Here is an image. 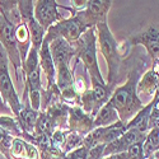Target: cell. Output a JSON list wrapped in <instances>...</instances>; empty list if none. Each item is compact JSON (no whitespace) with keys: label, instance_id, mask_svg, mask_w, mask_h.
I'll return each mask as SVG.
<instances>
[{"label":"cell","instance_id":"cell-1","mask_svg":"<svg viewBox=\"0 0 159 159\" xmlns=\"http://www.w3.org/2000/svg\"><path fill=\"white\" fill-rule=\"evenodd\" d=\"M140 79V74L138 70H132L129 73L126 82L115 88L113 93L108 101V103L117 111L120 121L127 124L141 108H144V102L139 98L136 85Z\"/></svg>","mask_w":159,"mask_h":159},{"label":"cell","instance_id":"cell-2","mask_svg":"<svg viewBox=\"0 0 159 159\" xmlns=\"http://www.w3.org/2000/svg\"><path fill=\"white\" fill-rule=\"evenodd\" d=\"M97 32V42L99 46V51L103 55L106 62H107V83L110 87L115 88V84L117 83L118 75H120V69L122 64V54L118 50V45L116 39L110 31V27L107 24V20H103L96 25Z\"/></svg>","mask_w":159,"mask_h":159},{"label":"cell","instance_id":"cell-3","mask_svg":"<svg viewBox=\"0 0 159 159\" xmlns=\"http://www.w3.org/2000/svg\"><path fill=\"white\" fill-rule=\"evenodd\" d=\"M75 48V57L82 60L83 68L89 74L90 82H98L104 84L106 80L102 76V73L98 66L97 60V32L96 27L88 28L78 41L71 43Z\"/></svg>","mask_w":159,"mask_h":159},{"label":"cell","instance_id":"cell-4","mask_svg":"<svg viewBox=\"0 0 159 159\" xmlns=\"http://www.w3.org/2000/svg\"><path fill=\"white\" fill-rule=\"evenodd\" d=\"M8 61L9 59L7 56L5 50L3 48V46H0V94H2L5 104L14 113V117H18L23 106L10 78Z\"/></svg>","mask_w":159,"mask_h":159},{"label":"cell","instance_id":"cell-5","mask_svg":"<svg viewBox=\"0 0 159 159\" xmlns=\"http://www.w3.org/2000/svg\"><path fill=\"white\" fill-rule=\"evenodd\" d=\"M87 30H88L87 25L83 23L82 18L79 17V14L76 13V14L71 16L70 18H64L60 22H57L56 24L51 25L46 31L45 41L50 43L51 41H54L55 38L62 37L69 43H74Z\"/></svg>","mask_w":159,"mask_h":159},{"label":"cell","instance_id":"cell-6","mask_svg":"<svg viewBox=\"0 0 159 159\" xmlns=\"http://www.w3.org/2000/svg\"><path fill=\"white\" fill-rule=\"evenodd\" d=\"M0 43H2L3 48L7 52V56L10 60V62L14 66V70L17 76H19V68L22 69V59L19 54L18 43L16 39V33H14V25H13L9 20H7L5 17L0 14Z\"/></svg>","mask_w":159,"mask_h":159},{"label":"cell","instance_id":"cell-7","mask_svg":"<svg viewBox=\"0 0 159 159\" xmlns=\"http://www.w3.org/2000/svg\"><path fill=\"white\" fill-rule=\"evenodd\" d=\"M126 43L129 46L141 45L153 60L159 59V23L150 24L140 32L132 34L127 38Z\"/></svg>","mask_w":159,"mask_h":159},{"label":"cell","instance_id":"cell-8","mask_svg":"<svg viewBox=\"0 0 159 159\" xmlns=\"http://www.w3.org/2000/svg\"><path fill=\"white\" fill-rule=\"evenodd\" d=\"M59 8H61V4H59L56 0H36L33 14L36 20L41 24L45 31L64 19V16L59 11Z\"/></svg>","mask_w":159,"mask_h":159},{"label":"cell","instance_id":"cell-9","mask_svg":"<svg viewBox=\"0 0 159 159\" xmlns=\"http://www.w3.org/2000/svg\"><path fill=\"white\" fill-rule=\"evenodd\" d=\"M113 0H88L85 10L79 11L78 14L82 18L87 28L96 27L103 20H107L108 11L112 7Z\"/></svg>","mask_w":159,"mask_h":159},{"label":"cell","instance_id":"cell-10","mask_svg":"<svg viewBox=\"0 0 159 159\" xmlns=\"http://www.w3.org/2000/svg\"><path fill=\"white\" fill-rule=\"evenodd\" d=\"M48 46L55 66L60 64L70 65L71 59L75 56V48L71 43H69L62 37H57L54 41H51Z\"/></svg>","mask_w":159,"mask_h":159},{"label":"cell","instance_id":"cell-11","mask_svg":"<svg viewBox=\"0 0 159 159\" xmlns=\"http://www.w3.org/2000/svg\"><path fill=\"white\" fill-rule=\"evenodd\" d=\"M69 122L74 132H78L80 135L85 134V132L89 134L94 129L93 117L79 106H74V107L69 108Z\"/></svg>","mask_w":159,"mask_h":159},{"label":"cell","instance_id":"cell-12","mask_svg":"<svg viewBox=\"0 0 159 159\" xmlns=\"http://www.w3.org/2000/svg\"><path fill=\"white\" fill-rule=\"evenodd\" d=\"M158 82H159V76L153 70H148L143 76H140L136 85V92L139 98L143 101V98H147V97L149 98L155 96Z\"/></svg>","mask_w":159,"mask_h":159},{"label":"cell","instance_id":"cell-13","mask_svg":"<svg viewBox=\"0 0 159 159\" xmlns=\"http://www.w3.org/2000/svg\"><path fill=\"white\" fill-rule=\"evenodd\" d=\"M153 107V102L150 101L147 106H144V108H141L131 120L126 124V130L127 129H136L138 131L147 134V131L150 129L149 121H150V111Z\"/></svg>","mask_w":159,"mask_h":159},{"label":"cell","instance_id":"cell-14","mask_svg":"<svg viewBox=\"0 0 159 159\" xmlns=\"http://www.w3.org/2000/svg\"><path fill=\"white\" fill-rule=\"evenodd\" d=\"M14 33H16V39L18 43V48H19V54H20V59H22V66L23 62L27 57V54L31 48V36H30V31L25 22H20L14 27Z\"/></svg>","mask_w":159,"mask_h":159},{"label":"cell","instance_id":"cell-15","mask_svg":"<svg viewBox=\"0 0 159 159\" xmlns=\"http://www.w3.org/2000/svg\"><path fill=\"white\" fill-rule=\"evenodd\" d=\"M118 120H120V117H118L117 111L107 102L102 106L97 115L93 117V125L94 127H106L117 122Z\"/></svg>","mask_w":159,"mask_h":159},{"label":"cell","instance_id":"cell-16","mask_svg":"<svg viewBox=\"0 0 159 159\" xmlns=\"http://www.w3.org/2000/svg\"><path fill=\"white\" fill-rule=\"evenodd\" d=\"M11 155L14 158L37 159V150L32 145L24 143L22 139H13L11 141Z\"/></svg>","mask_w":159,"mask_h":159},{"label":"cell","instance_id":"cell-17","mask_svg":"<svg viewBox=\"0 0 159 159\" xmlns=\"http://www.w3.org/2000/svg\"><path fill=\"white\" fill-rule=\"evenodd\" d=\"M159 148V129L153 127L150 129L149 134L145 136V140L143 143V149H144V157L149 158L155 150Z\"/></svg>","mask_w":159,"mask_h":159},{"label":"cell","instance_id":"cell-18","mask_svg":"<svg viewBox=\"0 0 159 159\" xmlns=\"http://www.w3.org/2000/svg\"><path fill=\"white\" fill-rule=\"evenodd\" d=\"M0 127L5 130L9 135H17L20 136L24 132L17 120V117H11V116H0Z\"/></svg>","mask_w":159,"mask_h":159},{"label":"cell","instance_id":"cell-19","mask_svg":"<svg viewBox=\"0 0 159 159\" xmlns=\"http://www.w3.org/2000/svg\"><path fill=\"white\" fill-rule=\"evenodd\" d=\"M83 143V136L78 132H71L69 134V136H66L65 143H64V149L65 150H71L76 147H79Z\"/></svg>","mask_w":159,"mask_h":159},{"label":"cell","instance_id":"cell-20","mask_svg":"<svg viewBox=\"0 0 159 159\" xmlns=\"http://www.w3.org/2000/svg\"><path fill=\"white\" fill-rule=\"evenodd\" d=\"M143 143L144 141H138L129 147L126 150L127 158L129 159H144V149H143Z\"/></svg>","mask_w":159,"mask_h":159},{"label":"cell","instance_id":"cell-21","mask_svg":"<svg viewBox=\"0 0 159 159\" xmlns=\"http://www.w3.org/2000/svg\"><path fill=\"white\" fill-rule=\"evenodd\" d=\"M65 139H66V136H65V134H64V131H61V130H55L54 132H52L51 143H52V145H54L55 148H60V147H62V145H64Z\"/></svg>","mask_w":159,"mask_h":159},{"label":"cell","instance_id":"cell-22","mask_svg":"<svg viewBox=\"0 0 159 159\" xmlns=\"http://www.w3.org/2000/svg\"><path fill=\"white\" fill-rule=\"evenodd\" d=\"M106 148V144H98L88 152V159H102L103 158V152Z\"/></svg>","mask_w":159,"mask_h":159},{"label":"cell","instance_id":"cell-23","mask_svg":"<svg viewBox=\"0 0 159 159\" xmlns=\"http://www.w3.org/2000/svg\"><path fill=\"white\" fill-rule=\"evenodd\" d=\"M11 141H13V138L5 130H3L2 127H0V148L2 149H10Z\"/></svg>","mask_w":159,"mask_h":159},{"label":"cell","instance_id":"cell-24","mask_svg":"<svg viewBox=\"0 0 159 159\" xmlns=\"http://www.w3.org/2000/svg\"><path fill=\"white\" fill-rule=\"evenodd\" d=\"M70 2H71V16L85 10L88 5V0H70Z\"/></svg>","mask_w":159,"mask_h":159},{"label":"cell","instance_id":"cell-25","mask_svg":"<svg viewBox=\"0 0 159 159\" xmlns=\"http://www.w3.org/2000/svg\"><path fill=\"white\" fill-rule=\"evenodd\" d=\"M68 159H88V149L83 145V147L78 148L76 150L71 152L68 155Z\"/></svg>","mask_w":159,"mask_h":159},{"label":"cell","instance_id":"cell-26","mask_svg":"<svg viewBox=\"0 0 159 159\" xmlns=\"http://www.w3.org/2000/svg\"><path fill=\"white\" fill-rule=\"evenodd\" d=\"M0 112H3V113H10V108L8 107V106L5 104V102L3 101L2 98V94H0Z\"/></svg>","mask_w":159,"mask_h":159},{"label":"cell","instance_id":"cell-27","mask_svg":"<svg viewBox=\"0 0 159 159\" xmlns=\"http://www.w3.org/2000/svg\"><path fill=\"white\" fill-rule=\"evenodd\" d=\"M149 158H152V159H159V150H155Z\"/></svg>","mask_w":159,"mask_h":159},{"label":"cell","instance_id":"cell-28","mask_svg":"<svg viewBox=\"0 0 159 159\" xmlns=\"http://www.w3.org/2000/svg\"><path fill=\"white\" fill-rule=\"evenodd\" d=\"M158 150H159V148H158Z\"/></svg>","mask_w":159,"mask_h":159}]
</instances>
